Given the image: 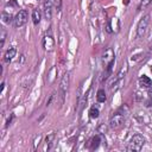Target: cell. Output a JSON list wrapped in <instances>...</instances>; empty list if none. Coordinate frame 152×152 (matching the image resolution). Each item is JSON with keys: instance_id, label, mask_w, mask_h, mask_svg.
<instances>
[{"instance_id": "11", "label": "cell", "mask_w": 152, "mask_h": 152, "mask_svg": "<svg viewBox=\"0 0 152 152\" xmlns=\"http://www.w3.org/2000/svg\"><path fill=\"white\" fill-rule=\"evenodd\" d=\"M96 100H97V102H100V103L106 102L107 95H106V91H104L103 89H99V90H97V93H96Z\"/></svg>"}, {"instance_id": "17", "label": "cell", "mask_w": 152, "mask_h": 152, "mask_svg": "<svg viewBox=\"0 0 152 152\" xmlns=\"http://www.w3.org/2000/svg\"><path fill=\"white\" fill-rule=\"evenodd\" d=\"M1 17H2V21H4L5 24H7V23H10V21L12 20V15H11V13H7V12H2Z\"/></svg>"}, {"instance_id": "15", "label": "cell", "mask_w": 152, "mask_h": 152, "mask_svg": "<svg viewBox=\"0 0 152 152\" xmlns=\"http://www.w3.org/2000/svg\"><path fill=\"white\" fill-rule=\"evenodd\" d=\"M99 114H100V110H99L97 107H95V106L90 107V109H89V116H90V118L95 119V118L99 116Z\"/></svg>"}, {"instance_id": "2", "label": "cell", "mask_w": 152, "mask_h": 152, "mask_svg": "<svg viewBox=\"0 0 152 152\" xmlns=\"http://www.w3.org/2000/svg\"><path fill=\"white\" fill-rule=\"evenodd\" d=\"M144 144H145V138L141 134H135L129 140L128 146H127V151L128 152H138L142 148Z\"/></svg>"}, {"instance_id": "13", "label": "cell", "mask_w": 152, "mask_h": 152, "mask_svg": "<svg viewBox=\"0 0 152 152\" xmlns=\"http://www.w3.org/2000/svg\"><path fill=\"white\" fill-rule=\"evenodd\" d=\"M127 71H128V65H127V63H125V64L122 65V68L120 69V71L118 72V75H116L118 80H121L122 77H125V75L127 74Z\"/></svg>"}, {"instance_id": "21", "label": "cell", "mask_w": 152, "mask_h": 152, "mask_svg": "<svg viewBox=\"0 0 152 152\" xmlns=\"http://www.w3.org/2000/svg\"><path fill=\"white\" fill-rule=\"evenodd\" d=\"M151 2H152V0H142L141 5H142V7H146V6H148Z\"/></svg>"}, {"instance_id": "14", "label": "cell", "mask_w": 152, "mask_h": 152, "mask_svg": "<svg viewBox=\"0 0 152 152\" xmlns=\"http://www.w3.org/2000/svg\"><path fill=\"white\" fill-rule=\"evenodd\" d=\"M53 140H55V133H50V134L46 137V139H45L46 148H48V150L51 148V146H52V144H53Z\"/></svg>"}, {"instance_id": "16", "label": "cell", "mask_w": 152, "mask_h": 152, "mask_svg": "<svg viewBox=\"0 0 152 152\" xmlns=\"http://www.w3.org/2000/svg\"><path fill=\"white\" fill-rule=\"evenodd\" d=\"M99 142H101V135H95L91 140V148H96L99 146Z\"/></svg>"}, {"instance_id": "9", "label": "cell", "mask_w": 152, "mask_h": 152, "mask_svg": "<svg viewBox=\"0 0 152 152\" xmlns=\"http://www.w3.org/2000/svg\"><path fill=\"white\" fill-rule=\"evenodd\" d=\"M51 8H52V1L48 0L44 4V14H45L46 19H51V15H52V10Z\"/></svg>"}, {"instance_id": "1", "label": "cell", "mask_w": 152, "mask_h": 152, "mask_svg": "<svg viewBox=\"0 0 152 152\" xmlns=\"http://www.w3.org/2000/svg\"><path fill=\"white\" fill-rule=\"evenodd\" d=\"M127 113H128V109H127L126 106L119 108V109L114 113V115L110 118L109 126H110L112 128H118V127H120V126L125 122V120H126V118H127Z\"/></svg>"}, {"instance_id": "19", "label": "cell", "mask_w": 152, "mask_h": 152, "mask_svg": "<svg viewBox=\"0 0 152 152\" xmlns=\"http://www.w3.org/2000/svg\"><path fill=\"white\" fill-rule=\"evenodd\" d=\"M146 103H147L146 106H148V107L152 106V88L148 89V101H147Z\"/></svg>"}, {"instance_id": "22", "label": "cell", "mask_w": 152, "mask_h": 152, "mask_svg": "<svg viewBox=\"0 0 152 152\" xmlns=\"http://www.w3.org/2000/svg\"><path fill=\"white\" fill-rule=\"evenodd\" d=\"M151 71H152V66H151Z\"/></svg>"}, {"instance_id": "7", "label": "cell", "mask_w": 152, "mask_h": 152, "mask_svg": "<svg viewBox=\"0 0 152 152\" xmlns=\"http://www.w3.org/2000/svg\"><path fill=\"white\" fill-rule=\"evenodd\" d=\"M43 48L48 52H50V51L53 50V48H55V40H53V38H52L51 34H45L44 36V38H43Z\"/></svg>"}, {"instance_id": "20", "label": "cell", "mask_w": 152, "mask_h": 152, "mask_svg": "<svg viewBox=\"0 0 152 152\" xmlns=\"http://www.w3.org/2000/svg\"><path fill=\"white\" fill-rule=\"evenodd\" d=\"M40 139H42V135H38V137H36V139H34V142H33V148H34V150H37V146L39 145V141H40Z\"/></svg>"}, {"instance_id": "12", "label": "cell", "mask_w": 152, "mask_h": 152, "mask_svg": "<svg viewBox=\"0 0 152 152\" xmlns=\"http://www.w3.org/2000/svg\"><path fill=\"white\" fill-rule=\"evenodd\" d=\"M40 18H42L40 12H39L38 10H34V11L32 12V21H33V24H34V25H38V24L40 23Z\"/></svg>"}, {"instance_id": "8", "label": "cell", "mask_w": 152, "mask_h": 152, "mask_svg": "<svg viewBox=\"0 0 152 152\" xmlns=\"http://www.w3.org/2000/svg\"><path fill=\"white\" fill-rule=\"evenodd\" d=\"M15 55H17V49L15 48H10L6 52H5V55H4V62L5 63H11L12 62V59L15 57Z\"/></svg>"}, {"instance_id": "18", "label": "cell", "mask_w": 152, "mask_h": 152, "mask_svg": "<svg viewBox=\"0 0 152 152\" xmlns=\"http://www.w3.org/2000/svg\"><path fill=\"white\" fill-rule=\"evenodd\" d=\"M1 43H0V46L2 48L4 46V43H5V39H6V31H5V28L4 27H1Z\"/></svg>"}, {"instance_id": "5", "label": "cell", "mask_w": 152, "mask_h": 152, "mask_svg": "<svg viewBox=\"0 0 152 152\" xmlns=\"http://www.w3.org/2000/svg\"><path fill=\"white\" fill-rule=\"evenodd\" d=\"M27 18H28V14H27V11L26 10H19L18 13L14 15L13 18V24L15 27H21L23 25L26 24L27 21Z\"/></svg>"}, {"instance_id": "6", "label": "cell", "mask_w": 152, "mask_h": 152, "mask_svg": "<svg viewBox=\"0 0 152 152\" xmlns=\"http://www.w3.org/2000/svg\"><path fill=\"white\" fill-rule=\"evenodd\" d=\"M148 24H150V14H146L140 19V21L138 24V28H137V36L138 37H142L146 33Z\"/></svg>"}, {"instance_id": "4", "label": "cell", "mask_w": 152, "mask_h": 152, "mask_svg": "<svg viewBox=\"0 0 152 152\" xmlns=\"http://www.w3.org/2000/svg\"><path fill=\"white\" fill-rule=\"evenodd\" d=\"M114 59H115L114 52H113L112 48H108L102 55V62H103V65H104V68L107 69L108 72H110V68L114 63Z\"/></svg>"}, {"instance_id": "10", "label": "cell", "mask_w": 152, "mask_h": 152, "mask_svg": "<svg viewBox=\"0 0 152 152\" xmlns=\"http://www.w3.org/2000/svg\"><path fill=\"white\" fill-rule=\"evenodd\" d=\"M139 84H140L141 87H144V88H151V87H152V80H151L148 76L142 75V76H140V78H139Z\"/></svg>"}, {"instance_id": "3", "label": "cell", "mask_w": 152, "mask_h": 152, "mask_svg": "<svg viewBox=\"0 0 152 152\" xmlns=\"http://www.w3.org/2000/svg\"><path fill=\"white\" fill-rule=\"evenodd\" d=\"M69 84H70V72H65L61 80V83H59V96H61V104L64 102V99H65V95H66V91H68V88H69Z\"/></svg>"}]
</instances>
